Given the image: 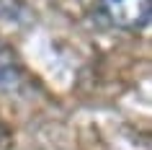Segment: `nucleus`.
Wrapping results in <instances>:
<instances>
[{
	"instance_id": "obj_2",
	"label": "nucleus",
	"mask_w": 152,
	"mask_h": 150,
	"mask_svg": "<svg viewBox=\"0 0 152 150\" xmlns=\"http://www.w3.org/2000/svg\"><path fill=\"white\" fill-rule=\"evenodd\" d=\"M26 86V67L18 52L10 44L0 41V91L3 93H18Z\"/></svg>"
},
{
	"instance_id": "obj_3",
	"label": "nucleus",
	"mask_w": 152,
	"mask_h": 150,
	"mask_svg": "<svg viewBox=\"0 0 152 150\" xmlns=\"http://www.w3.org/2000/svg\"><path fill=\"white\" fill-rule=\"evenodd\" d=\"M5 137H8V129H5V124H3V119H0V145L5 142Z\"/></svg>"
},
{
	"instance_id": "obj_1",
	"label": "nucleus",
	"mask_w": 152,
	"mask_h": 150,
	"mask_svg": "<svg viewBox=\"0 0 152 150\" xmlns=\"http://www.w3.org/2000/svg\"><path fill=\"white\" fill-rule=\"evenodd\" d=\"M101 13L121 31H142L150 24L152 0H101Z\"/></svg>"
}]
</instances>
